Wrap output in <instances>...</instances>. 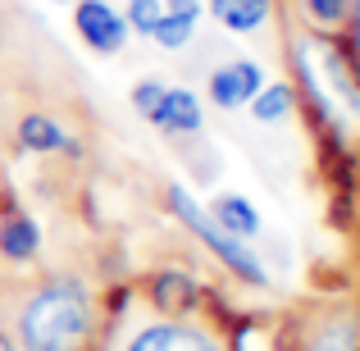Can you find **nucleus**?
Segmentation results:
<instances>
[{
    "label": "nucleus",
    "instance_id": "obj_1",
    "mask_svg": "<svg viewBox=\"0 0 360 351\" xmlns=\"http://www.w3.org/2000/svg\"><path fill=\"white\" fill-rule=\"evenodd\" d=\"M91 301L78 283H51L41 288L18 315V338L27 351H73L87 338Z\"/></svg>",
    "mask_w": 360,
    "mask_h": 351
},
{
    "label": "nucleus",
    "instance_id": "obj_2",
    "mask_svg": "<svg viewBox=\"0 0 360 351\" xmlns=\"http://www.w3.org/2000/svg\"><path fill=\"white\" fill-rule=\"evenodd\" d=\"M169 210H174L178 219L187 224V229H192L196 237H201V242L210 246V251L219 255V260L229 264V269L238 274V279H246L251 288H264V283H269V274H264V264H260V260H255V255H251V251L242 246V237L224 233L219 224H214L210 215H205L201 205L192 201V192H187V187H169Z\"/></svg>",
    "mask_w": 360,
    "mask_h": 351
},
{
    "label": "nucleus",
    "instance_id": "obj_3",
    "mask_svg": "<svg viewBox=\"0 0 360 351\" xmlns=\"http://www.w3.org/2000/svg\"><path fill=\"white\" fill-rule=\"evenodd\" d=\"M73 27H78V37L91 46V51H101V55H115V51H123V42H128L123 14H115L105 0H78Z\"/></svg>",
    "mask_w": 360,
    "mask_h": 351
},
{
    "label": "nucleus",
    "instance_id": "obj_4",
    "mask_svg": "<svg viewBox=\"0 0 360 351\" xmlns=\"http://www.w3.org/2000/svg\"><path fill=\"white\" fill-rule=\"evenodd\" d=\"M146 119L155 123V128H165V132H196L201 128V101H196L192 91H183V87H165Z\"/></svg>",
    "mask_w": 360,
    "mask_h": 351
},
{
    "label": "nucleus",
    "instance_id": "obj_5",
    "mask_svg": "<svg viewBox=\"0 0 360 351\" xmlns=\"http://www.w3.org/2000/svg\"><path fill=\"white\" fill-rule=\"evenodd\" d=\"M128 351H219L201 328L187 324H150L128 343Z\"/></svg>",
    "mask_w": 360,
    "mask_h": 351
},
{
    "label": "nucleus",
    "instance_id": "obj_6",
    "mask_svg": "<svg viewBox=\"0 0 360 351\" xmlns=\"http://www.w3.org/2000/svg\"><path fill=\"white\" fill-rule=\"evenodd\" d=\"M210 219L214 224H219V229L224 233H233V237H242V242H246V237H255V233H260V215H255V205L251 201H246V196H238V192H229V196H219V201H214L210 205Z\"/></svg>",
    "mask_w": 360,
    "mask_h": 351
},
{
    "label": "nucleus",
    "instance_id": "obj_7",
    "mask_svg": "<svg viewBox=\"0 0 360 351\" xmlns=\"http://www.w3.org/2000/svg\"><path fill=\"white\" fill-rule=\"evenodd\" d=\"M37 246H41V229H37L27 215H9L0 224V255L5 260H32Z\"/></svg>",
    "mask_w": 360,
    "mask_h": 351
},
{
    "label": "nucleus",
    "instance_id": "obj_8",
    "mask_svg": "<svg viewBox=\"0 0 360 351\" xmlns=\"http://www.w3.org/2000/svg\"><path fill=\"white\" fill-rule=\"evenodd\" d=\"M210 9L229 32H255L269 18V0H210Z\"/></svg>",
    "mask_w": 360,
    "mask_h": 351
},
{
    "label": "nucleus",
    "instance_id": "obj_9",
    "mask_svg": "<svg viewBox=\"0 0 360 351\" xmlns=\"http://www.w3.org/2000/svg\"><path fill=\"white\" fill-rule=\"evenodd\" d=\"M18 141H23L27 151H73V141L64 137V128L46 115H27L18 123Z\"/></svg>",
    "mask_w": 360,
    "mask_h": 351
},
{
    "label": "nucleus",
    "instance_id": "obj_10",
    "mask_svg": "<svg viewBox=\"0 0 360 351\" xmlns=\"http://www.w3.org/2000/svg\"><path fill=\"white\" fill-rule=\"evenodd\" d=\"M288 110H292V91L283 87V82H274V87H260V91L251 96V115L260 119V123H278Z\"/></svg>",
    "mask_w": 360,
    "mask_h": 351
},
{
    "label": "nucleus",
    "instance_id": "obj_11",
    "mask_svg": "<svg viewBox=\"0 0 360 351\" xmlns=\"http://www.w3.org/2000/svg\"><path fill=\"white\" fill-rule=\"evenodd\" d=\"M210 101H214L219 110H238V106H246L242 82H238V73H233V69H214V73H210Z\"/></svg>",
    "mask_w": 360,
    "mask_h": 351
},
{
    "label": "nucleus",
    "instance_id": "obj_12",
    "mask_svg": "<svg viewBox=\"0 0 360 351\" xmlns=\"http://www.w3.org/2000/svg\"><path fill=\"white\" fill-rule=\"evenodd\" d=\"M192 27L196 23H187V18H178V14H160V23H155V42L165 46V51H178V46H187L192 42Z\"/></svg>",
    "mask_w": 360,
    "mask_h": 351
},
{
    "label": "nucleus",
    "instance_id": "obj_13",
    "mask_svg": "<svg viewBox=\"0 0 360 351\" xmlns=\"http://www.w3.org/2000/svg\"><path fill=\"white\" fill-rule=\"evenodd\" d=\"M160 14H165V0H128V18H123V23L137 27L141 37H150L155 23H160Z\"/></svg>",
    "mask_w": 360,
    "mask_h": 351
},
{
    "label": "nucleus",
    "instance_id": "obj_14",
    "mask_svg": "<svg viewBox=\"0 0 360 351\" xmlns=\"http://www.w3.org/2000/svg\"><path fill=\"white\" fill-rule=\"evenodd\" d=\"M310 351H356V328L352 324H328L324 333L310 343Z\"/></svg>",
    "mask_w": 360,
    "mask_h": 351
},
{
    "label": "nucleus",
    "instance_id": "obj_15",
    "mask_svg": "<svg viewBox=\"0 0 360 351\" xmlns=\"http://www.w3.org/2000/svg\"><path fill=\"white\" fill-rule=\"evenodd\" d=\"M155 297H160V306L165 310H183L187 301H192V288H187V279H160V288H155Z\"/></svg>",
    "mask_w": 360,
    "mask_h": 351
},
{
    "label": "nucleus",
    "instance_id": "obj_16",
    "mask_svg": "<svg viewBox=\"0 0 360 351\" xmlns=\"http://www.w3.org/2000/svg\"><path fill=\"white\" fill-rule=\"evenodd\" d=\"M229 69L238 73V82H242V96H246V101H251L255 91L264 87V73H260V64H255V60H238V64H229Z\"/></svg>",
    "mask_w": 360,
    "mask_h": 351
},
{
    "label": "nucleus",
    "instance_id": "obj_17",
    "mask_svg": "<svg viewBox=\"0 0 360 351\" xmlns=\"http://www.w3.org/2000/svg\"><path fill=\"white\" fill-rule=\"evenodd\" d=\"M310 18H319V23H338V18L347 14V0H306Z\"/></svg>",
    "mask_w": 360,
    "mask_h": 351
},
{
    "label": "nucleus",
    "instance_id": "obj_18",
    "mask_svg": "<svg viewBox=\"0 0 360 351\" xmlns=\"http://www.w3.org/2000/svg\"><path fill=\"white\" fill-rule=\"evenodd\" d=\"M160 91H165V82H155V78H150V82H137V91H132V106H137L141 115H150V106L160 101Z\"/></svg>",
    "mask_w": 360,
    "mask_h": 351
},
{
    "label": "nucleus",
    "instance_id": "obj_19",
    "mask_svg": "<svg viewBox=\"0 0 360 351\" xmlns=\"http://www.w3.org/2000/svg\"><path fill=\"white\" fill-rule=\"evenodd\" d=\"M165 14H178L187 23H196L201 18V0H165Z\"/></svg>",
    "mask_w": 360,
    "mask_h": 351
},
{
    "label": "nucleus",
    "instance_id": "obj_20",
    "mask_svg": "<svg viewBox=\"0 0 360 351\" xmlns=\"http://www.w3.org/2000/svg\"><path fill=\"white\" fill-rule=\"evenodd\" d=\"M356 46H360V0H356Z\"/></svg>",
    "mask_w": 360,
    "mask_h": 351
},
{
    "label": "nucleus",
    "instance_id": "obj_21",
    "mask_svg": "<svg viewBox=\"0 0 360 351\" xmlns=\"http://www.w3.org/2000/svg\"><path fill=\"white\" fill-rule=\"evenodd\" d=\"M0 351H14V347H9V343H5V333H0Z\"/></svg>",
    "mask_w": 360,
    "mask_h": 351
}]
</instances>
